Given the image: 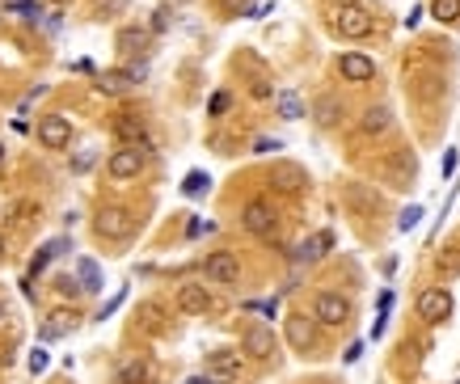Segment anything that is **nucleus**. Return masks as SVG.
Here are the masks:
<instances>
[{
	"mask_svg": "<svg viewBox=\"0 0 460 384\" xmlns=\"http://www.w3.org/2000/svg\"><path fill=\"white\" fill-rule=\"evenodd\" d=\"M144 43H148V30H136V26L131 30H119V51H139Z\"/></svg>",
	"mask_w": 460,
	"mask_h": 384,
	"instance_id": "5701e85b",
	"label": "nucleus"
},
{
	"mask_svg": "<svg viewBox=\"0 0 460 384\" xmlns=\"http://www.w3.org/2000/svg\"><path fill=\"white\" fill-rule=\"evenodd\" d=\"M46 368H51V355H46L43 346H34V350H30V372L39 376V372H46Z\"/></svg>",
	"mask_w": 460,
	"mask_h": 384,
	"instance_id": "a878e982",
	"label": "nucleus"
},
{
	"mask_svg": "<svg viewBox=\"0 0 460 384\" xmlns=\"http://www.w3.org/2000/svg\"><path fill=\"white\" fill-rule=\"evenodd\" d=\"M136 85L139 81L131 72H106V76H97V94H110V97L127 94V89H136Z\"/></svg>",
	"mask_w": 460,
	"mask_h": 384,
	"instance_id": "4468645a",
	"label": "nucleus"
},
{
	"mask_svg": "<svg viewBox=\"0 0 460 384\" xmlns=\"http://www.w3.org/2000/svg\"><path fill=\"white\" fill-rule=\"evenodd\" d=\"M279 140H258V144H254V152H258V156H271V152H279Z\"/></svg>",
	"mask_w": 460,
	"mask_h": 384,
	"instance_id": "2f4dec72",
	"label": "nucleus"
},
{
	"mask_svg": "<svg viewBox=\"0 0 460 384\" xmlns=\"http://www.w3.org/2000/svg\"><path fill=\"white\" fill-rule=\"evenodd\" d=\"M389 123H393V118H389V110H384V106H371L359 127H364V136H380V131H389Z\"/></svg>",
	"mask_w": 460,
	"mask_h": 384,
	"instance_id": "6ab92c4d",
	"label": "nucleus"
},
{
	"mask_svg": "<svg viewBox=\"0 0 460 384\" xmlns=\"http://www.w3.org/2000/svg\"><path fill=\"white\" fill-rule=\"evenodd\" d=\"M241 224L254 233V237H275L279 233V216L271 203H249L245 207V216H241Z\"/></svg>",
	"mask_w": 460,
	"mask_h": 384,
	"instance_id": "39448f33",
	"label": "nucleus"
},
{
	"mask_svg": "<svg viewBox=\"0 0 460 384\" xmlns=\"http://www.w3.org/2000/svg\"><path fill=\"white\" fill-rule=\"evenodd\" d=\"M68 325H76V321H72L68 313H51L43 325H39V338H43V342H55L59 334H68Z\"/></svg>",
	"mask_w": 460,
	"mask_h": 384,
	"instance_id": "a211bd4d",
	"label": "nucleus"
},
{
	"mask_svg": "<svg viewBox=\"0 0 460 384\" xmlns=\"http://www.w3.org/2000/svg\"><path fill=\"white\" fill-rule=\"evenodd\" d=\"M287 342L296 350H313L317 346V317H287Z\"/></svg>",
	"mask_w": 460,
	"mask_h": 384,
	"instance_id": "9d476101",
	"label": "nucleus"
},
{
	"mask_svg": "<svg viewBox=\"0 0 460 384\" xmlns=\"http://www.w3.org/2000/svg\"><path fill=\"white\" fill-rule=\"evenodd\" d=\"M338 72H342L346 81H355V85H364V81H371V76H376V64H371L368 55H359V51H351V55H342V59H338Z\"/></svg>",
	"mask_w": 460,
	"mask_h": 384,
	"instance_id": "ddd939ff",
	"label": "nucleus"
},
{
	"mask_svg": "<svg viewBox=\"0 0 460 384\" xmlns=\"http://www.w3.org/2000/svg\"><path fill=\"white\" fill-rule=\"evenodd\" d=\"M241 350H245L249 359H271V355H275V334H271L266 325H249V330L241 334Z\"/></svg>",
	"mask_w": 460,
	"mask_h": 384,
	"instance_id": "0eeeda50",
	"label": "nucleus"
},
{
	"mask_svg": "<svg viewBox=\"0 0 460 384\" xmlns=\"http://www.w3.org/2000/svg\"><path fill=\"white\" fill-rule=\"evenodd\" d=\"M279 114H283L287 123H291V118H304V101H300V94H291V89L279 94Z\"/></svg>",
	"mask_w": 460,
	"mask_h": 384,
	"instance_id": "412c9836",
	"label": "nucleus"
},
{
	"mask_svg": "<svg viewBox=\"0 0 460 384\" xmlns=\"http://www.w3.org/2000/svg\"><path fill=\"white\" fill-rule=\"evenodd\" d=\"M329 233H321V237H309L304 241V245H300V249H296V262H313V258H321L325 253V245H329Z\"/></svg>",
	"mask_w": 460,
	"mask_h": 384,
	"instance_id": "aec40b11",
	"label": "nucleus"
},
{
	"mask_svg": "<svg viewBox=\"0 0 460 384\" xmlns=\"http://www.w3.org/2000/svg\"><path fill=\"white\" fill-rule=\"evenodd\" d=\"M456 384H460V380H456Z\"/></svg>",
	"mask_w": 460,
	"mask_h": 384,
	"instance_id": "79ce46f5",
	"label": "nucleus"
},
{
	"mask_svg": "<svg viewBox=\"0 0 460 384\" xmlns=\"http://www.w3.org/2000/svg\"><path fill=\"white\" fill-rule=\"evenodd\" d=\"M39 140L46 148H68L72 144V123L64 114H46L43 123H39Z\"/></svg>",
	"mask_w": 460,
	"mask_h": 384,
	"instance_id": "6e6552de",
	"label": "nucleus"
},
{
	"mask_svg": "<svg viewBox=\"0 0 460 384\" xmlns=\"http://www.w3.org/2000/svg\"><path fill=\"white\" fill-rule=\"evenodd\" d=\"M456 165H460V148H448V152H444V165H439V169H444V178H452V173H456Z\"/></svg>",
	"mask_w": 460,
	"mask_h": 384,
	"instance_id": "c85d7f7f",
	"label": "nucleus"
},
{
	"mask_svg": "<svg viewBox=\"0 0 460 384\" xmlns=\"http://www.w3.org/2000/svg\"><path fill=\"white\" fill-rule=\"evenodd\" d=\"M136 380H144V368H139V363H131V368L123 372V384H136Z\"/></svg>",
	"mask_w": 460,
	"mask_h": 384,
	"instance_id": "72a5a7b5",
	"label": "nucleus"
},
{
	"mask_svg": "<svg viewBox=\"0 0 460 384\" xmlns=\"http://www.w3.org/2000/svg\"><path fill=\"white\" fill-rule=\"evenodd\" d=\"M123 300H127V288L119 291V295H114V300H106V304H101V313H97V321H106V317H114V313H119V308H123Z\"/></svg>",
	"mask_w": 460,
	"mask_h": 384,
	"instance_id": "bb28decb",
	"label": "nucleus"
},
{
	"mask_svg": "<svg viewBox=\"0 0 460 384\" xmlns=\"http://www.w3.org/2000/svg\"><path fill=\"white\" fill-rule=\"evenodd\" d=\"M4 9H9V13H26V17H34V13H39V4H34V0H4Z\"/></svg>",
	"mask_w": 460,
	"mask_h": 384,
	"instance_id": "cd10ccee",
	"label": "nucleus"
},
{
	"mask_svg": "<svg viewBox=\"0 0 460 384\" xmlns=\"http://www.w3.org/2000/svg\"><path fill=\"white\" fill-rule=\"evenodd\" d=\"M334 30L342 34V39H368L371 34V17L355 4V9H342L338 17H334Z\"/></svg>",
	"mask_w": 460,
	"mask_h": 384,
	"instance_id": "423d86ee",
	"label": "nucleus"
},
{
	"mask_svg": "<svg viewBox=\"0 0 460 384\" xmlns=\"http://www.w3.org/2000/svg\"><path fill=\"white\" fill-rule=\"evenodd\" d=\"M186 384H211V380H203V376H190V380H186Z\"/></svg>",
	"mask_w": 460,
	"mask_h": 384,
	"instance_id": "4c0bfd02",
	"label": "nucleus"
},
{
	"mask_svg": "<svg viewBox=\"0 0 460 384\" xmlns=\"http://www.w3.org/2000/svg\"><path fill=\"white\" fill-rule=\"evenodd\" d=\"M0 317H9V313H4V304H0Z\"/></svg>",
	"mask_w": 460,
	"mask_h": 384,
	"instance_id": "58836bf2",
	"label": "nucleus"
},
{
	"mask_svg": "<svg viewBox=\"0 0 460 384\" xmlns=\"http://www.w3.org/2000/svg\"><path fill=\"white\" fill-rule=\"evenodd\" d=\"M334 4H342V9H355V4H359V0H334Z\"/></svg>",
	"mask_w": 460,
	"mask_h": 384,
	"instance_id": "e433bc0d",
	"label": "nucleus"
},
{
	"mask_svg": "<svg viewBox=\"0 0 460 384\" xmlns=\"http://www.w3.org/2000/svg\"><path fill=\"white\" fill-rule=\"evenodd\" d=\"M139 169H144V148H119V152L110 156V178H114V182L136 178Z\"/></svg>",
	"mask_w": 460,
	"mask_h": 384,
	"instance_id": "1a4fd4ad",
	"label": "nucleus"
},
{
	"mask_svg": "<svg viewBox=\"0 0 460 384\" xmlns=\"http://www.w3.org/2000/svg\"><path fill=\"white\" fill-rule=\"evenodd\" d=\"M89 165H93V152H81V156H76V173H85Z\"/></svg>",
	"mask_w": 460,
	"mask_h": 384,
	"instance_id": "c9c22d12",
	"label": "nucleus"
},
{
	"mask_svg": "<svg viewBox=\"0 0 460 384\" xmlns=\"http://www.w3.org/2000/svg\"><path fill=\"white\" fill-rule=\"evenodd\" d=\"M431 13H435L439 21H456V17H460V0H435V4H431Z\"/></svg>",
	"mask_w": 460,
	"mask_h": 384,
	"instance_id": "b1692460",
	"label": "nucleus"
},
{
	"mask_svg": "<svg viewBox=\"0 0 460 384\" xmlns=\"http://www.w3.org/2000/svg\"><path fill=\"white\" fill-rule=\"evenodd\" d=\"M422 216H426L422 207H406V211H401V220H397V228H401V233H410V228H414Z\"/></svg>",
	"mask_w": 460,
	"mask_h": 384,
	"instance_id": "393cba45",
	"label": "nucleus"
},
{
	"mask_svg": "<svg viewBox=\"0 0 460 384\" xmlns=\"http://www.w3.org/2000/svg\"><path fill=\"white\" fill-rule=\"evenodd\" d=\"M0 253H4V237H0Z\"/></svg>",
	"mask_w": 460,
	"mask_h": 384,
	"instance_id": "ea45409f",
	"label": "nucleus"
},
{
	"mask_svg": "<svg viewBox=\"0 0 460 384\" xmlns=\"http://www.w3.org/2000/svg\"><path fill=\"white\" fill-rule=\"evenodd\" d=\"M203 271H207V279H211V283H224V288L241 283V262L232 258L229 249H216V253H207Z\"/></svg>",
	"mask_w": 460,
	"mask_h": 384,
	"instance_id": "f03ea898",
	"label": "nucleus"
},
{
	"mask_svg": "<svg viewBox=\"0 0 460 384\" xmlns=\"http://www.w3.org/2000/svg\"><path fill=\"white\" fill-rule=\"evenodd\" d=\"M76 283H81V291H101V266L93 262V258H76Z\"/></svg>",
	"mask_w": 460,
	"mask_h": 384,
	"instance_id": "2eb2a0df",
	"label": "nucleus"
},
{
	"mask_svg": "<svg viewBox=\"0 0 460 384\" xmlns=\"http://www.w3.org/2000/svg\"><path fill=\"white\" fill-rule=\"evenodd\" d=\"M211 304H216V300L207 295L203 283H182V288H178V308H182V313H194V317H199V313H211Z\"/></svg>",
	"mask_w": 460,
	"mask_h": 384,
	"instance_id": "f8f14e48",
	"label": "nucleus"
},
{
	"mask_svg": "<svg viewBox=\"0 0 460 384\" xmlns=\"http://www.w3.org/2000/svg\"><path fill=\"white\" fill-rule=\"evenodd\" d=\"M313 317H317L321 325H346V321H351V300H342L338 291H321V295L313 300Z\"/></svg>",
	"mask_w": 460,
	"mask_h": 384,
	"instance_id": "f257e3e1",
	"label": "nucleus"
},
{
	"mask_svg": "<svg viewBox=\"0 0 460 384\" xmlns=\"http://www.w3.org/2000/svg\"><path fill=\"white\" fill-rule=\"evenodd\" d=\"M207 110H211V114H224V110H229V94H211Z\"/></svg>",
	"mask_w": 460,
	"mask_h": 384,
	"instance_id": "7c9ffc66",
	"label": "nucleus"
},
{
	"mask_svg": "<svg viewBox=\"0 0 460 384\" xmlns=\"http://www.w3.org/2000/svg\"><path fill=\"white\" fill-rule=\"evenodd\" d=\"M418 317L431 321V325L448 321V317H452V295H448L444 288H426L422 295H418Z\"/></svg>",
	"mask_w": 460,
	"mask_h": 384,
	"instance_id": "7ed1b4c3",
	"label": "nucleus"
},
{
	"mask_svg": "<svg viewBox=\"0 0 460 384\" xmlns=\"http://www.w3.org/2000/svg\"><path fill=\"white\" fill-rule=\"evenodd\" d=\"M359 355H364V342H351V346H346V355H342V359H346V363H355V359H359Z\"/></svg>",
	"mask_w": 460,
	"mask_h": 384,
	"instance_id": "f704fd0d",
	"label": "nucleus"
},
{
	"mask_svg": "<svg viewBox=\"0 0 460 384\" xmlns=\"http://www.w3.org/2000/svg\"><path fill=\"white\" fill-rule=\"evenodd\" d=\"M64 249H68V237H55V241H46L43 249L34 253V262H30V275H43V271H46V262H51V258H59Z\"/></svg>",
	"mask_w": 460,
	"mask_h": 384,
	"instance_id": "f3484780",
	"label": "nucleus"
},
{
	"mask_svg": "<svg viewBox=\"0 0 460 384\" xmlns=\"http://www.w3.org/2000/svg\"><path fill=\"white\" fill-rule=\"evenodd\" d=\"M114 131H119V140H127V148L144 144V118H136V114H123V118L114 123Z\"/></svg>",
	"mask_w": 460,
	"mask_h": 384,
	"instance_id": "dca6fc26",
	"label": "nucleus"
},
{
	"mask_svg": "<svg viewBox=\"0 0 460 384\" xmlns=\"http://www.w3.org/2000/svg\"><path fill=\"white\" fill-rule=\"evenodd\" d=\"M59 291H64V295H76V291H81V283H76L72 275H64V279H59Z\"/></svg>",
	"mask_w": 460,
	"mask_h": 384,
	"instance_id": "473e14b6",
	"label": "nucleus"
},
{
	"mask_svg": "<svg viewBox=\"0 0 460 384\" xmlns=\"http://www.w3.org/2000/svg\"><path fill=\"white\" fill-rule=\"evenodd\" d=\"M131 233H136V216H131V211H123V207H106V211L97 216V237L123 241V237H131Z\"/></svg>",
	"mask_w": 460,
	"mask_h": 384,
	"instance_id": "20e7f679",
	"label": "nucleus"
},
{
	"mask_svg": "<svg viewBox=\"0 0 460 384\" xmlns=\"http://www.w3.org/2000/svg\"><path fill=\"white\" fill-rule=\"evenodd\" d=\"M207 186H211V178H207L203 169H194V173H186V182H182V191L190 194V198H199V194H207Z\"/></svg>",
	"mask_w": 460,
	"mask_h": 384,
	"instance_id": "4be33fe9",
	"label": "nucleus"
},
{
	"mask_svg": "<svg viewBox=\"0 0 460 384\" xmlns=\"http://www.w3.org/2000/svg\"><path fill=\"white\" fill-rule=\"evenodd\" d=\"M207 372L232 380V376L241 372V350H232V346H216V350H207Z\"/></svg>",
	"mask_w": 460,
	"mask_h": 384,
	"instance_id": "9b49d317",
	"label": "nucleus"
},
{
	"mask_svg": "<svg viewBox=\"0 0 460 384\" xmlns=\"http://www.w3.org/2000/svg\"><path fill=\"white\" fill-rule=\"evenodd\" d=\"M0 156H4V144H0Z\"/></svg>",
	"mask_w": 460,
	"mask_h": 384,
	"instance_id": "a19ab883",
	"label": "nucleus"
},
{
	"mask_svg": "<svg viewBox=\"0 0 460 384\" xmlns=\"http://www.w3.org/2000/svg\"><path fill=\"white\" fill-rule=\"evenodd\" d=\"M275 186H287V191H296V186H300V169H283V173L275 178Z\"/></svg>",
	"mask_w": 460,
	"mask_h": 384,
	"instance_id": "c756f323",
	"label": "nucleus"
}]
</instances>
